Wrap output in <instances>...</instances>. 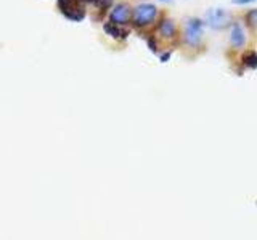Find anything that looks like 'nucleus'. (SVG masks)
I'll return each instance as SVG.
<instances>
[{
  "label": "nucleus",
  "mask_w": 257,
  "mask_h": 240,
  "mask_svg": "<svg viewBox=\"0 0 257 240\" xmlns=\"http://www.w3.org/2000/svg\"><path fill=\"white\" fill-rule=\"evenodd\" d=\"M85 0H56L60 13L72 22H80L87 14Z\"/></svg>",
  "instance_id": "nucleus-1"
},
{
  "label": "nucleus",
  "mask_w": 257,
  "mask_h": 240,
  "mask_svg": "<svg viewBox=\"0 0 257 240\" xmlns=\"http://www.w3.org/2000/svg\"><path fill=\"white\" fill-rule=\"evenodd\" d=\"M158 16V8L153 4H140L132 12V22L135 28H147L155 22Z\"/></svg>",
  "instance_id": "nucleus-2"
},
{
  "label": "nucleus",
  "mask_w": 257,
  "mask_h": 240,
  "mask_svg": "<svg viewBox=\"0 0 257 240\" xmlns=\"http://www.w3.org/2000/svg\"><path fill=\"white\" fill-rule=\"evenodd\" d=\"M203 28H204V21L199 18H190L185 22V30H183V42L188 46L195 48L201 44V38H203Z\"/></svg>",
  "instance_id": "nucleus-3"
},
{
  "label": "nucleus",
  "mask_w": 257,
  "mask_h": 240,
  "mask_svg": "<svg viewBox=\"0 0 257 240\" xmlns=\"http://www.w3.org/2000/svg\"><path fill=\"white\" fill-rule=\"evenodd\" d=\"M206 24L214 30H220L231 26V16L223 8H211L206 13Z\"/></svg>",
  "instance_id": "nucleus-4"
},
{
  "label": "nucleus",
  "mask_w": 257,
  "mask_h": 240,
  "mask_svg": "<svg viewBox=\"0 0 257 240\" xmlns=\"http://www.w3.org/2000/svg\"><path fill=\"white\" fill-rule=\"evenodd\" d=\"M132 20V8L127 4H117L112 6L109 13V21L117 24V26H125V24Z\"/></svg>",
  "instance_id": "nucleus-5"
},
{
  "label": "nucleus",
  "mask_w": 257,
  "mask_h": 240,
  "mask_svg": "<svg viewBox=\"0 0 257 240\" xmlns=\"http://www.w3.org/2000/svg\"><path fill=\"white\" fill-rule=\"evenodd\" d=\"M103 30L106 32V36H109L112 38H117V40H124L128 37V34H131L128 29H125L124 26H117V24L111 22V21H106L103 24Z\"/></svg>",
  "instance_id": "nucleus-6"
},
{
  "label": "nucleus",
  "mask_w": 257,
  "mask_h": 240,
  "mask_svg": "<svg viewBox=\"0 0 257 240\" xmlns=\"http://www.w3.org/2000/svg\"><path fill=\"white\" fill-rule=\"evenodd\" d=\"M158 32H159V37L164 38V40H172L177 36V26L172 20H161L159 21V26H158Z\"/></svg>",
  "instance_id": "nucleus-7"
},
{
  "label": "nucleus",
  "mask_w": 257,
  "mask_h": 240,
  "mask_svg": "<svg viewBox=\"0 0 257 240\" xmlns=\"http://www.w3.org/2000/svg\"><path fill=\"white\" fill-rule=\"evenodd\" d=\"M230 44L233 48H241L246 44V36L244 30L241 28L239 22H233L231 24V30H230Z\"/></svg>",
  "instance_id": "nucleus-8"
},
{
  "label": "nucleus",
  "mask_w": 257,
  "mask_h": 240,
  "mask_svg": "<svg viewBox=\"0 0 257 240\" xmlns=\"http://www.w3.org/2000/svg\"><path fill=\"white\" fill-rule=\"evenodd\" d=\"M243 64L247 69H255L257 68V53L249 50L243 54Z\"/></svg>",
  "instance_id": "nucleus-9"
},
{
  "label": "nucleus",
  "mask_w": 257,
  "mask_h": 240,
  "mask_svg": "<svg viewBox=\"0 0 257 240\" xmlns=\"http://www.w3.org/2000/svg\"><path fill=\"white\" fill-rule=\"evenodd\" d=\"M246 24L251 29H255L257 28V8H252V10H249L246 13Z\"/></svg>",
  "instance_id": "nucleus-10"
},
{
  "label": "nucleus",
  "mask_w": 257,
  "mask_h": 240,
  "mask_svg": "<svg viewBox=\"0 0 257 240\" xmlns=\"http://www.w3.org/2000/svg\"><path fill=\"white\" fill-rule=\"evenodd\" d=\"M95 6L98 8V10H108V8H111L112 6V0H96V4H95Z\"/></svg>",
  "instance_id": "nucleus-11"
},
{
  "label": "nucleus",
  "mask_w": 257,
  "mask_h": 240,
  "mask_svg": "<svg viewBox=\"0 0 257 240\" xmlns=\"http://www.w3.org/2000/svg\"><path fill=\"white\" fill-rule=\"evenodd\" d=\"M235 5H249V4H254L257 0H231Z\"/></svg>",
  "instance_id": "nucleus-12"
},
{
  "label": "nucleus",
  "mask_w": 257,
  "mask_h": 240,
  "mask_svg": "<svg viewBox=\"0 0 257 240\" xmlns=\"http://www.w3.org/2000/svg\"><path fill=\"white\" fill-rule=\"evenodd\" d=\"M172 56V53L171 52H166L164 54H161V62H167L169 61V58Z\"/></svg>",
  "instance_id": "nucleus-13"
},
{
  "label": "nucleus",
  "mask_w": 257,
  "mask_h": 240,
  "mask_svg": "<svg viewBox=\"0 0 257 240\" xmlns=\"http://www.w3.org/2000/svg\"><path fill=\"white\" fill-rule=\"evenodd\" d=\"M148 45H150V48H151V52H158L156 50V44H155V40H153V38H148Z\"/></svg>",
  "instance_id": "nucleus-14"
},
{
  "label": "nucleus",
  "mask_w": 257,
  "mask_h": 240,
  "mask_svg": "<svg viewBox=\"0 0 257 240\" xmlns=\"http://www.w3.org/2000/svg\"><path fill=\"white\" fill-rule=\"evenodd\" d=\"M85 2H87V4H93V5H95V4H96V0H85Z\"/></svg>",
  "instance_id": "nucleus-15"
},
{
  "label": "nucleus",
  "mask_w": 257,
  "mask_h": 240,
  "mask_svg": "<svg viewBox=\"0 0 257 240\" xmlns=\"http://www.w3.org/2000/svg\"><path fill=\"white\" fill-rule=\"evenodd\" d=\"M161 2H167V0H161Z\"/></svg>",
  "instance_id": "nucleus-16"
}]
</instances>
